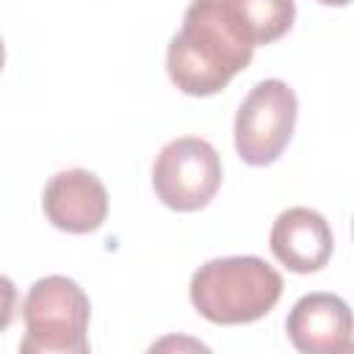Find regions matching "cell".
<instances>
[{
    "label": "cell",
    "mask_w": 354,
    "mask_h": 354,
    "mask_svg": "<svg viewBox=\"0 0 354 354\" xmlns=\"http://www.w3.org/2000/svg\"><path fill=\"white\" fill-rule=\"evenodd\" d=\"M254 44L232 19L224 0H191L166 50V72L188 97L218 94L249 66Z\"/></svg>",
    "instance_id": "1"
},
{
    "label": "cell",
    "mask_w": 354,
    "mask_h": 354,
    "mask_svg": "<svg viewBox=\"0 0 354 354\" xmlns=\"http://www.w3.org/2000/svg\"><path fill=\"white\" fill-rule=\"evenodd\" d=\"M282 277L254 254L216 257L191 277V304L210 324L235 326L268 315L282 296Z\"/></svg>",
    "instance_id": "2"
},
{
    "label": "cell",
    "mask_w": 354,
    "mask_h": 354,
    "mask_svg": "<svg viewBox=\"0 0 354 354\" xmlns=\"http://www.w3.org/2000/svg\"><path fill=\"white\" fill-rule=\"evenodd\" d=\"M22 354H86L91 301L86 290L61 274L41 277L30 285L25 304Z\"/></svg>",
    "instance_id": "3"
},
{
    "label": "cell",
    "mask_w": 354,
    "mask_h": 354,
    "mask_svg": "<svg viewBox=\"0 0 354 354\" xmlns=\"http://www.w3.org/2000/svg\"><path fill=\"white\" fill-rule=\"evenodd\" d=\"M299 102L285 80H260L241 102L235 113V149L249 166L274 163L296 127Z\"/></svg>",
    "instance_id": "4"
},
{
    "label": "cell",
    "mask_w": 354,
    "mask_h": 354,
    "mask_svg": "<svg viewBox=\"0 0 354 354\" xmlns=\"http://www.w3.org/2000/svg\"><path fill=\"white\" fill-rule=\"evenodd\" d=\"M221 185V158L205 138L180 136L169 141L152 166V188L158 199L177 210H202Z\"/></svg>",
    "instance_id": "5"
},
{
    "label": "cell",
    "mask_w": 354,
    "mask_h": 354,
    "mask_svg": "<svg viewBox=\"0 0 354 354\" xmlns=\"http://www.w3.org/2000/svg\"><path fill=\"white\" fill-rule=\"evenodd\" d=\"M41 207L55 230L86 235L102 227L108 216V191L94 171L64 169L47 180Z\"/></svg>",
    "instance_id": "6"
},
{
    "label": "cell",
    "mask_w": 354,
    "mask_h": 354,
    "mask_svg": "<svg viewBox=\"0 0 354 354\" xmlns=\"http://www.w3.org/2000/svg\"><path fill=\"white\" fill-rule=\"evenodd\" d=\"M351 329V310L335 293L301 296L285 321L290 343L304 354H348L354 348Z\"/></svg>",
    "instance_id": "7"
},
{
    "label": "cell",
    "mask_w": 354,
    "mask_h": 354,
    "mask_svg": "<svg viewBox=\"0 0 354 354\" xmlns=\"http://www.w3.org/2000/svg\"><path fill=\"white\" fill-rule=\"evenodd\" d=\"M332 230L318 210L288 207L271 227V254L293 274H313L332 257Z\"/></svg>",
    "instance_id": "8"
},
{
    "label": "cell",
    "mask_w": 354,
    "mask_h": 354,
    "mask_svg": "<svg viewBox=\"0 0 354 354\" xmlns=\"http://www.w3.org/2000/svg\"><path fill=\"white\" fill-rule=\"evenodd\" d=\"M224 6L254 47L282 39L296 19L293 0H224Z\"/></svg>",
    "instance_id": "9"
},
{
    "label": "cell",
    "mask_w": 354,
    "mask_h": 354,
    "mask_svg": "<svg viewBox=\"0 0 354 354\" xmlns=\"http://www.w3.org/2000/svg\"><path fill=\"white\" fill-rule=\"evenodd\" d=\"M17 299H19L17 285L0 274V332H6L11 326V321L17 315Z\"/></svg>",
    "instance_id": "10"
},
{
    "label": "cell",
    "mask_w": 354,
    "mask_h": 354,
    "mask_svg": "<svg viewBox=\"0 0 354 354\" xmlns=\"http://www.w3.org/2000/svg\"><path fill=\"white\" fill-rule=\"evenodd\" d=\"M324 6H348V0H318Z\"/></svg>",
    "instance_id": "11"
},
{
    "label": "cell",
    "mask_w": 354,
    "mask_h": 354,
    "mask_svg": "<svg viewBox=\"0 0 354 354\" xmlns=\"http://www.w3.org/2000/svg\"><path fill=\"white\" fill-rule=\"evenodd\" d=\"M3 64H6V44H3V39H0V69H3Z\"/></svg>",
    "instance_id": "12"
}]
</instances>
